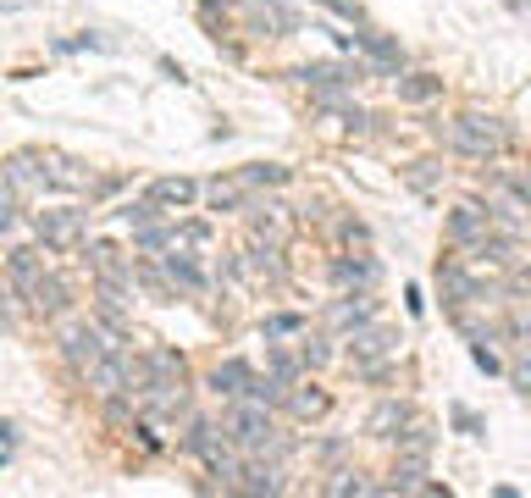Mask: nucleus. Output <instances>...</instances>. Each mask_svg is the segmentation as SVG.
Returning a JSON list of instances; mask_svg holds the SVG:
<instances>
[{"instance_id":"obj_25","label":"nucleus","mask_w":531,"mask_h":498,"mask_svg":"<svg viewBox=\"0 0 531 498\" xmlns=\"http://www.w3.org/2000/svg\"><path fill=\"white\" fill-rule=\"evenodd\" d=\"M67 305H72L67 283H61L56 272H45V283H39V294H34V310H39V316H61Z\"/></svg>"},{"instance_id":"obj_26","label":"nucleus","mask_w":531,"mask_h":498,"mask_svg":"<svg viewBox=\"0 0 531 498\" xmlns=\"http://www.w3.org/2000/svg\"><path fill=\"white\" fill-rule=\"evenodd\" d=\"M288 393H294V382H283V377H272V371H266V377H255V382H249V393H244V399L266 404V410H277V404H288Z\"/></svg>"},{"instance_id":"obj_10","label":"nucleus","mask_w":531,"mask_h":498,"mask_svg":"<svg viewBox=\"0 0 531 498\" xmlns=\"http://www.w3.org/2000/svg\"><path fill=\"white\" fill-rule=\"evenodd\" d=\"M371 316H377V299H371V288H354V294H343V299H332V305H327V327H338V332L366 327Z\"/></svg>"},{"instance_id":"obj_13","label":"nucleus","mask_w":531,"mask_h":498,"mask_svg":"<svg viewBox=\"0 0 531 498\" xmlns=\"http://www.w3.org/2000/svg\"><path fill=\"white\" fill-rule=\"evenodd\" d=\"M45 161V178H50V189H67V194H95V172L83 161H72V155H39Z\"/></svg>"},{"instance_id":"obj_35","label":"nucleus","mask_w":531,"mask_h":498,"mask_svg":"<svg viewBox=\"0 0 531 498\" xmlns=\"http://www.w3.org/2000/svg\"><path fill=\"white\" fill-rule=\"evenodd\" d=\"M299 360H305V371H321L332 360L327 338H310V332H305V338H299Z\"/></svg>"},{"instance_id":"obj_4","label":"nucleus","mask_w":531,"mask_h":498,"mask_svg":"<svg viewBox=\"0 0 531 498\" xmlns=\"http://www.w3.org/2000/svg\"><path fill=\"white\" fill-rule=\"evenodd\" d=\"M83 227H89V211H39L34 216V233H39V244L45 249H72L83 238Z\"/></svg>"},{"instance_id":"obj_16","label":"nucleus","mask_w":531,"mask_h":498,"mask_svg":"<svg viewBox=\"0 0 531 498\" xmlns=\"http://www.w3.org/2000/svg\"><path fill=\"white\" fill-rule=\"evenodd\" d=\"M354 45L366 50V56L377 61V67L388 72V78H399V72H404V50L393 45L388 34H377V28H360V34H354Z\"/></svg>"},{"instance_id":"obj_41","label":"nucleus","mask_w":531,"mask_h":498,"mask_svg":"<svg viewBox=\"0 0 531 498\" xmlns=\"http://www.w3.org/2000/svg\"><path fill=\"white\" fill-rule=\"evenodd\" d=\"M454 427H465V432H482V421H476L471 410H454Z\"/></svg>"},{"instance_id":"obj_5","label":"nucleus","mask_w":531,"mask_h":498,"mask_svg":"<svg viewBox=\"0 0 531 498\" xmlns=\"http://www.w3.org/2000/svg\"><path fill=\"white\" fill-rule=\"evenodd\" d=\"M45 272H50V266H45V255H39V249H12V255H6V288H12L23 305H34Z\"/></svg>"},{"instance_id":"obj_24","label":"nucleus","mask_w":531,"mask_h":498,"mask_svg":"<svg viewBox=\"0 0 531 498\" xmlns=\"http://www.w3.org/2000/svg\"><path fill=\"white\" fill-rule=\"evenodd\" d=\"M205 200H211V211H244V205H249V183L244 178H216L211 189H205Z\"/></svg>"},{"instance_id":"obj_1","label":"nucleus","mask_w":531,"mask_h":498,"mask_svg":"<svg viewBox=\"0 0 531 498\" xmlns=\"http://www.w3.org/2000/svg\"><path fill=\"white\" fill-rule=\"evenodd\" d=\"M393 360H399V332L393 327H377V321H366V327L349 332V371L360 382H377L393 371Z\"/></svg>"},{"instance_id":"obj_15","label":"nucleus","mask_w":531,"mask_h":498,"mask_svg":"<svg viewBox=\"0 0 531 498\" xmlns=\"http://www.w3.org/2000/svg\"><path fill=\"white\" fill-rule=\"evenodd\" d=\"M0 178L12 183L17 194H45L50 189V178H45V161H39V155H12V161L0 166Z\"/></svg>"},{"instance_id":"obj_28","label":"nucleus","mask_w":531,"mask_h":498,"mask_svg":"<svg viewBox=\"0 0 531 498\" xmlns=\"http://www.w3.org/2000/svg\"><path fill=\"white\" fill-rule=\"evenodd\" d=\"M238 178H244L249 189H283V183H288V166H283V161H255V166H244Z\"/></svg>"},{"instance_id":"obj_22","label":"nucleus","mask_w":531,"mask_h":498,"mask_svg":"<svg viewBox=\"0 0 531 498\" xmlns=\"http://www.w3.org/2000/svg\"><path fill=\"white\" fill-rule=\"evenodd\" d=\"M399 100L404 106H426V100H437L443 95V78H437V72H399Z\"/></svg>"},{"instance_id":"obj_45","label":"nucleus","mask_w":531,"mask_h":498,"mask_svg":"<svg viewBox=\"0 0 531 498\" xmlns=\"http://www.w3.org/2000/svg\"><path fill=\"white\" fill-rule=\"evenodd\" d=\"M509 6H515V12H526V0H509Z\"/></svg>"},{"instance_id":"obj_6","label":"nucleus","mask_w":531,"mask_h":498,"mask_svg":"<svg viewBox=\"0 0 531 498\" xmlns=\"http://www.w3.org/2000/svg\"><path fill=\"white\" fill-rule=\"evenodd\" d=\"M299 83H310L321 100L327 95H343V89H354V83L366 78V67H338V61H305V67L294 72Z\"/></svg>"},{"instance_id":"obj_9","label":"nucleus","mask_w":531,"mask_h":498,"mask_svg":"<svg viewBox=\"0 0 531 498\" xmlns=\"http://www.w3.org/2000/svg\"><path fill=\"white\" fill-rule=\"evenodd\" d=\"M83 261H89V277H117V283H133V261H128V249L111 244V238H95V244L83 249Z\"/></svg>"},{"instance_id":"obj_34","label":"nucleus","mask_w":531,"mask_h":498,"mask_svg":"<svg viewBox=\"0 0 531 498\" xmlns=\"http://www.w3.org/2000/svg\"><path fill=\"white\" fill-rule=\"evenodd\" d=\"M17 222H23V194H17L12 183L0 178V233H12Z\"/></svg>"},{"instance_id":"obj_39","label":"nucleus","mask_w":531,"mask_h":498,"mask_svg":"<svg viewBox=\"0 0 531 498\" xmlns=\"http://www.w3.org/2000/svg\"><path fill=\"white\" fill-rule=\"evenodd\" d=\"M471 360L487 371V377H493V371H498V355H493V349H487V344H471Z\"/></svg>"},{"instance_id":"obj_27","label":"nucleus","mask_w":531,"mask_h":498,"mask_svg":"<svg viewBox=\"0 0 531 498\" xmlns=\"http://www.w3.org/2000/svg\"><path fill=\"white\" fill-rule=\"evenodd\" d=\"M288 410H294L299 421H321V415L332 410V399L321 388H294V393H288Z\"/></svg>"},{"instance_id":"obj_43","label":"nucleus","mask_w":531,"mask_h":498,"mask_svg":"<svg viewBox=\"0 0 531 498\" xmlns=\"http://www.w3.org/2000/svg\"><path fill=\"white\" fill-rule=\"evenodd\" d=\"M6 327H12V310H6V305H0V332H6Z\"/></svg>"},{"instance_id":"obj_46","label":"nucleus","mask_w":531,"mask_h":498,"mask_svg":"<svg viewBox=\"0 0 531 498\" xmlns=\"http://www.w3.org/2000/svg\"><path fill=\"white\" fill-rule=\"evenodd\" d=\"M0 460H6V443H0Z\"/></svg>"},{"instance_id":"obj_14","label":"nucleus","mask_w":531,"mask_h":498,"mask_svg":"<svg viewBox=\"0 0 531 498\" xmlns=\"http://www.w3.org/2000/svg\"><path fill=\"white\" fill-rule=\"evenodd\" d=\"M222 449H227V427H216V421H205V415H189V427H183V454L216 460Z\"/></svg>"},{"instance_id":"obj_18","label":"nucleus","mask_w":531,"mask_h":498,"mask_svg":"<svg viewBox=\"0 0 531 498\" xmlns=\"http://www.w3.org/2000/svg\"><path fill=\"white\" fill-rule=\"evenodd\" d=\"M150 200L161 205V211H189V205L200 200V183H194V178H155L150 183Z\"/></svg>"},{"instance_id":"obj_30","label":"nucleus","mask_w":531,"mask_h":498,"mask_svg":"<svg viewBox=\"0 0 531 498\" xmlns=\"http://www.w3.org/2000/svg\"><path fill=\"white\" fill-rule=\"evenodd\" d=\"M172 244H177V249H205V244H211V222H200V216H189V222H172Z\"/></svg>"},{"instance_id":"obj_17","label":"nucleus","mask_w":531,"mask_h":498,"mask_svg":"<svg viewBox=\"0 0 531 498\" xmlns=\"http://www.w3.org/2000/svg\"><path fill=\"white\" fill-rule=\"evenodd\" d=\"M161 266L172 272V283L183 288V294H205V288H211V277H205L200 266H194V255H189V249H177V244H172V249L161 255Z\"/></svg>"},{"instance_id":"obj_33","label":"nucleus","mask_w":531,"mask_h":498,"mask_svg":"<svg viewBox=\"0 0 531 498\" xmlns=\"http://www.w3.org/2000/svg\"><path fill=\"white\" fill-rule=\"evenodd\" d=\"M266 371H272V377H283V382H299V371H305V360H299V349H294V355H288V349L266 344Z\"/></svg>"},{"instance_id":"obj_29","label":"nucleus","mask_w":531,"mask_h":498,"mask_svg":"<svg viewBox=\"0 0 531 498\" xmlns=\"http://www.w3.org/2000/svg\"><path fill=\"white\" fill-rule=\"evenodd\" d=\"M310 321L299 310H277V316H260V338H299Z\"/></svg>"},{"instance_id":"obj_11","label":"nucleus","mask_w":531,"mask_h":498,"mask_svg":"<svg viewBox=\"0 0 531 498\" xmlns=\"http://www.w3.org/2000/svg\"><path fill=\"white\" fill-rule=\"evenodd\" d=\"M415 415H410V399H377L371 404V415H366V438H382V443H393L404 427H410Z\"/></svg>"},{"instance_id":"obj_3","label":"nucleus","mask_w":531,"mask_h":498,"mask_svg":"<svg viewBox=\"0 0 531 498\" xmlns=\"http://www.w3.org/2000/svg\"><path fill=\"white\" fill-rule=\"evenodd\" d=\"M83 382H89V393H95V399L133 393V355H128V349H111V355H100L95 366L83 371Z\"/></svg>"},{"instance_id":"obj_23","label":"nucleus","mask_w":531,"mask_h":498,"mask_svg":"<svg viewBox=\"0 0 531 498\" xmlns=\"http://www.w3.org/2000/svg\"><path fill=\"white\" fill-rule=\"evenodd\" d=\"M244 216H249V227H255V238H266V244L283 238V205L277 200H249Z\"/></svg>"},{"instance_id":"obj_7","label":"nucleus","mask_w":531,"mask_h":498,"mask_svg":"<svg viewBox=\"0 0 531 498\" xmlns=\"http://www.w3.org/2000/svg\"><path fill=\"white\" fill-rule=\"evenodd\" d=\"M443 233H449V244L476 249L487 233H493V211H482V205H454L449 222H443Z\"/></svg>"},{"instance_id":"obj_21","label":"nucleus","mask_w":531,"mask_h":498,"mask_svg":"<svg viewBox=\"0 0 531 498\" xmlns=\"http://www.w3.org/2000/svg\"><path fill=\"white\" fill-rule=\"evenodd\" d=\"M133 283L144 288V294L155 299V305H172L177 299V283H172V272L166 266H150V261H133Z\"/></svg>"},{"instance_id":"obj_2","label":"nucleus","mask_w":531,"mask_h":498,"mask_svg":"<svg viewBox=\"0 0 531 498\" xmlns=\"http://www.w3.org/2000/svg\"><path fill=\"white\" fill-rule=\"evenodd\" d=\"M443 139H449V150L471 155V161H493V155L504 150V128H498V117H487V111H460V117L443 128Z\"/></svg>"},{"instance_id":"obj_44","label":"nucleus","mask_w":531,"mask_h":498,"mask_svg":"<svg viewBox=\"0 0 531 498\" xmlns=\"http://www.w3.org/2000/svg\"><path fill=\"white\" fill-rule=\"evenodd\" d=\"M0 443H12V427H6V421H0Z\"/></svg>"},{"instance_id":"obj_31","label":"nucleus","mask_w":531,"mask_h":498,"mask_svg":"<svg viewBox=\"0 0 531 498\" xmlns=\"http://www.w3.org/2000/svg\"><path fill=\"white\" fill-rule=\"evenodd\" d=\"M133 249H139V255L172 249V227H166V222H144V227H133Z\"/></svg>"},{"instance_id":"obj_42","label":"nucleus","mask_w":531,"mask_h":498,"mask_svg":"<svg viewBox=\"0 0 531 498\" xmlns=\"http://www.w3.org/2000/svg\"><path fill=\"white\" fill-rule=\"evenodd\" d=\"M343 454H349V443H321V460H327V465L343 460Z\"/></svg>"},{"instance_id":"obj_38","label":"nucleus","mask_w":531,"mask_h":498,"mask_svg":"<svg viewBox=\"0 0 531 498\" xmlns=\"http://www.w3.org/2000/svg\"><path fill=\"white\" fill-rule=\"evenodd\" d=\"M509 332H515L520 344H526V349H531V299H526V310H520V316H515V321H509Z\"/></svg>"},{"instance_id":"obj_32","label":"nucleus","mask_w":531,"mask_h":498,"mask_svg":"<svg viewBox=\"0 0 531 498\" xmlns=\"http://www.w3.org/2000/svg\"><path fill=\"white\" fill-rule=\"evenodd\" d=\"M111 216H117V222H128V227H144V222H161V205L144 194V200H122Z\"/></svg>"},{"instance_id":"obj_40","label":"nucleus","mask_w":531,"mask_h":498,"mask_svg":"<svg viewBox=\"0 0 531 498\" xmlns=\"http://www.w3.org/2000/svg\"><path fill=\"white\" fill-rule=\"evenodd\" d=\"M515 388L531 393V360H520V366H515Z\"/></svg>"},{"instance_id":"obj_8","label":"nucleus","mask_w":531,"mask_h":498,"mask_svg":"<svg viewBox=\"0 0 531 498\" xmlns=\"http://www.w3.org/2000/svg\"><path fill=\"white\" fill-rule=\"evenodd\" d=\"M437 294H443L449 310H460V305H476V299H482V283L465 272V261H437Z\"/></svg>"},{"instance_id":"obj_36","label":"nucleus","mask_w":531,"mask_h":498,"mask_svg":"<svg viewBox=\"0 0 531 498\" xmlns=\"http://www.w3.org/2000/svg\"><path fill=\"white\" fill-rule=\"evenodd\" d=\"M437 178H443V166H437V161H415L410 166V189H437Z\"/></svg>"},{"instance_id":"obj_37","label":"nucleus","mask_w":531,"mask_h":498,"mask_svg":"<svg viewBox=\"0 0 531 498\" xmlns=\"http://www.w3.org/2000/svg\"><path fill=\"white\" fill-rule=\"evenodd\" d=\"M327 493H338V498H349V493H377V482H366L360 471H343V482H332Z\"/></svg>"},{"instance_id":"obj_12","label":"nucleus","mask_w":531,"mask_h":498,"mask_svg":"<svg viewBox=\"0 0 531 498\" xmlns=\"http://www.w3.org/2000/svg\"><path fill=\"white\" fill-rule=\"evenodd\" d=\"M249 382H255V366H249V360H216L211 366V377H205V388L216 393V399H244L249 393Z\"/></svg>"},{"instance_id":"obj_19","label":"nucleus","mask_w":531,"mask_h":498,"mask_svg":"<svg viewBox=\"0 0 531 498\" xmlns=\"http://www.w3.org/2000/svg\"><path fill=\"white\" fill-rule=\"evenodd\" d=\"M432 443H437V432L426 427V421H410V427L393 438V460H432Z\"/></svg>"},{"instance_id":"obj_20","label":"nucleus","mask_w":531,"mask_h":498,"mask_svg":"<svg viewBox=\"0 0 531 498\" xmlns=\"http://www.w3.org/2000/svg\"><path fill=\"white\" fill-rule=\"evenodd\" d=\"M332 283L343 288V294H354V288H371L377 283V261H366V255H338V261H332Z\"/></svg>"}]
</instances>
